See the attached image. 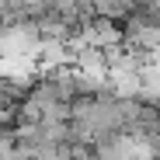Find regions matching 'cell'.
<instances>
[{"label":"cell","mask_w":160,"mask_h":160,"mask_svg":"<svg viewBox=\"0 0 160 160\" xmlns=\"http://www.w3.org/2000/svg\"><path fill=\"white\" fill-rule=\"evenodd\" d=\"M77 4L84 7V11H94V0H77Z\"/></svg>","instance_id":"1"},{"label":"cell","mask_w":160,"mask_h":160,"mask_svg":"<svg viewBox=\"0 0 160 160\" xmlns=\"http://www.w3.org/2000/svg\"><path fill=\"white\" fill-rule=\"evenodd\" d=\"M0 32H4V24H0Z\"/></svg>","instance_id":"2"}]
</instances>
